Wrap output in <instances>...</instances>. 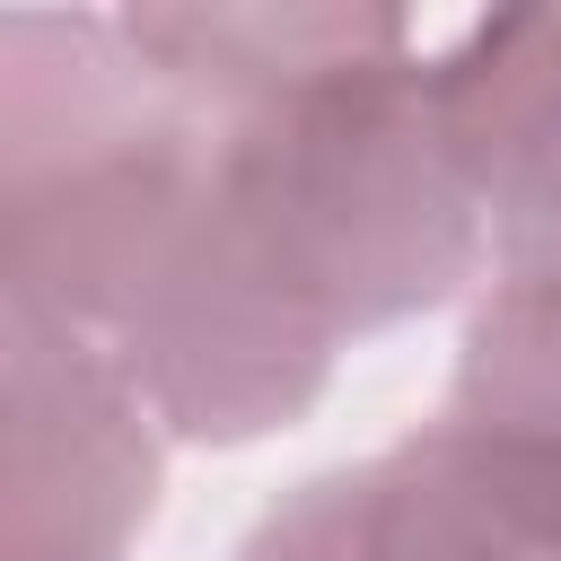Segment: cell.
<instances>
[{
  "label": "cell",
  "instance_id": "1",
  "mask_svg": "<svg viewBox=\"0 0 561 561\" xmlns=\"http://www.w3.org/2000/svg\"><path fill=\"white\" fill-rule=\"evenodd\" d=\"M0 280L96 342L158 438L289 430L333 377L245 254L202 114L114 18L0 9Z\"/></svg>",
  "mask_w": 561,
  "mask_h": 561
},
{
  "label": "cell",
  "instance_id": "2",
  "mask_svg": "<svg viewBox=\"0 0 561 561\" xmlns=\"http://www.w3.org/2000/svg\"><path fill=\"white\" fill-rule=\"evenodd\" d=\"M114 26L202 114L245 254L316 342L342 351L482 272L403 9H123Z\"/></svg>",
  "mask_w": 561,
  "mask_h": 561
},
{
  "label": "cell",
  "instance_id": "4",
  "mask_svg": "<svg viewBox=\"0 0 561 561\" xmlns=\"http://www.w3.org/2000/svg\"><path fill=\"white\" fill-rule=\"evenodd\" d=\"M237 561H561V473L491 430L430 421L280 491Z\"/></svg>",
  "mask_w": 561,
  "mask_h": 561
},
{
  "label": "cell",
  "instance_id": "6",
  "mask_svg": "<svg viewBox=\"0 0 561 561\" xmlns=\"http://www.w3.org/2000/svg\"><path fill=\"white\" fill-rule=\"evenodd\" d=\"M447 421L491 430L561 473V280H500L473 307Z\"/></svg>",
  "mask_w": 561,
  "mask_h": 561
},
{
  "label": "cell",
  "instance_id": "3",
  "mask_svg": "<svg viewBox=\"0 0 561 561\" xmlns=\"http://www.w3.org/2000/svg\"><path fill=\"white\" fill-rule=\"evenodd\" d=\"M167 447L96 342L0 280V561H123Z\"/></svg>",
  "mask_w": 561,
  "mask_h": 561
},
{
  "label": "cell",
  "instance_id": "5",
  "mask_svg": "<svg viewBox=\"0 0 561 561\" xmlns=\"http://www.w3.org/2000/svg\"><path fill=\"white\" fill-rule=\"evenodd\" d=\"M430 114L500 280H561V9H508L430 53Z\"/></svg>",
  "mask_w": 561,
  "mask_h": 561
}]
</instances>
